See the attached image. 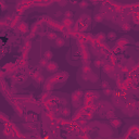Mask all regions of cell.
<instances>
[{"mask_svg":"<svg viewBox=\"0 0 139 139\" xmlns=\"http://www.w3.org/2000/svg\"><path fill=\"white\" fill-rule=\"evenodd\" d=\"M58 69H59V66H58V64L56 63V62H49V63H48V65H47V67H46V70L49 73L57 72Z\"/></svg>","mask_w":139,"mask_h":139,"instance_id":"cell-1","label":"cell"},{"mask_svg":"<svg viewBox=\"0 0 139 139\" xmlns=\"http://www.w3.org/2000/svg\"><path fill=\"white\" fill-rule=\"evenodd\" d=\"M103 20H104V15H103L102 13H97V14L95 15V21H96V22L101 23Z\"/></svg>","mask_w":139,"mask_h":139,"instance_id":"cell-2","label":"cell"},{"mask_svg":"<svg viewBox=\"0 0 139 139\" xmlns=\"http://www.w3.org/2000/svg\"><path fill=\"white\" fill-rule=\"evenodd\" d=\"M65 44V41L63 38H61V37H58L57 39H56V46L57 47H63Z\"/></svg>","mask_w":139,"mask_h":139,"instance_id":"cell-3","label":"cell"},{"mask_svg":"<svg viewBox=\"0 0 139 139\" xmlns=\"http://www.w3.org/2000/svg\"><path fill=\"white\" fill-rule=\"evenodd\" d=\"M111 125H112V126L113 127H120V125H121V121H120L119 119H116V120H112V121H111Z\"/></svg>","mask_w":139,"mask_h":139,"instance_id":"cell-4","label":"cell"},{"mask_svg":"<svg viewBox=\"0 0 139 139\" xmlns=\"http://www.w3.org/2000/svg\"><path fill=\"white\" fill-rule=\"evenodd\" d=\"M48 60H46L45 58H42V59L39 60V65H40L41 67H47V65H48Z\"/></svg>","mask_w":139,"mask_h":139,"instance_id":"cell-5","label":"cell"},{"mask_svg":"<svg viewBox=\"0 0 139 139\" xmlns=\"http://www.w3.org/2000/svg\"><path fill=\"white\" fill-rule=\"evenodd\" d=\"M121 28L123 29V31H125V32H128V31H130V25L127 24V23H124V24H122L121 25Z\"/></svg>","mask_w":139,"mask_h":139,"instance_id":"cell-6","label":"cell"},{"mask_svg":"<svg viewBox=\"0 0 139 139\" xmlns=\"http://www.w3.org/2000/svg\"><path fill=\"white\" fill-rule=\"evenodd\" d=\"M52 57H53V54H52L51 51H46V52H45V57L44 58L46 60H51Z\"/></svg>","mask_w":139,"mask_h":139,"instance_id":"cell-7","label":"cell"},{"mask_svg":"<svg viewBox=\"0 0 139 139\" xmlns=\"http://www.w3.org/2000/svg\"><path fill=\"white\" fill-rule=\"evenodd\" d=\"M108 38L110 39V40H113V39L116 38V33L115 32H110V33L108 34Z\"/></svg>","mask_w":139,"mask_h":139,"instance_id":"cell-8","label":"cell"},{"mask_svg":"<svg viewBox=\"0 0 139 139\" xmlns=\"http://www.w3.org/2000/svg\"><path fill=\"white\" fill-rule=\"evenodd\" d=\"M78 5H79L80 9H86L88 7V2L87 1H80V2L78 3Z\"/></svg>","mask_w":139,"mask_h":139,"instance_id":"cell-9","label":"cell"},{"mask_svg":"<svg viewBox=\"0 0 139 139\" xmlns=\"http://www.w3.org/2000/svg\"><path fill=\"white\" fill-rule=\"evenodd\" d=\"M48 38L49 39H57L58 36L56 33H52V32H50V33H48Z\"/></svg>","mask_w":139,"mask_h":139,"instance_id":"cell-10","label":"cell"},{"mask_svg":"<svg viewBox=\"0 0 139 139\" xmlns=\"http://www.w3.org/2000/svg\"><path fill=\"white\" fill-rule=\"evenodd\" d=\"M101 86H102L103 89H108V88H110V85H109V83L106 82V80H103L102 84H101Z\"/></svg>","mask_w":139,"mask_h":139,"instance_id":"cell-11","label":"cell"},{"mask_svg":"<svg viewBox=\"0 0 139 139\" xmlns=\"http://www.w3.org/2000/svg\"><path fill=\"white\" fill-rule=\"evenodd\" d=\"M107 117H108V119H112V117H114V111H109L108 113H107Z\"/></svg>","mask_w":139,"mask_h":139,"instance_id":"cell-12","label":"cell"},{"mask_svg":"<svg viewBox=\"0 0 139 139\" xmlns=\"http://www.w3.org/2000/svg\"><path fill=\"white\" fill-rule=\"evenodd\" d=\"M65 16H66L67 19H71L73 16V12L72 11H66V12H65Z\"/></svg>","mask_w":139,"mask_h":139,"instance_id":"cell-13","label":"cell"},{"mask_svg":"<svg viewBox=\"0 0 139 139\" xmlns=\"http://www.w3.org/2000/svg\"><path fill=\"white\" fill-rule=\"evenodd\" d=\"M104 95H107V96H110V95H112V90H111L110 88H108V89H106V90H104Z\"/></svg>","mask_w":139,"mask_h":139,"instance_id":"cell-14","label":"cell"},{"mask_svg":"<svg viewBox=\"0 0 139 139\" xmlns=\"http://www.w3.org/2000/svg\"><path fill=\"white\" fill-rule=\"evenodd\" d=\"M59 5H61V7H64L65 5H67V2L66 1H62V2H59Z\"/></svg>","mask_w":139,"mask_h":139,"instance_id":"cell-15","label":"cell"},{"mask_svg":"<svg viewBox=\"0 0 139 139\" xmlns=\"http://www.w3.org/2000/svg\"><path fill=\"white\" fill-rule=\"evenodd\" d=\"M137 48H139V42H137Z\"/></svg>","mask_w":139,"mask_h":139,"instance_id":"cell-16","label":"cell"}]
</instances>
